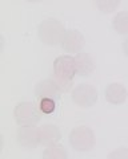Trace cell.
Here are the masks:
<instances>
[{
    "label": "cell",
    "instance_id": "obj_1",
    "mask_svg": "<svg viewBox=\"0 0 128 159\" xmlns=\"http://www.w3.org/2000/svg\"><path fill=\"white\" fill-rule=\"evenodd\" d=\"M75 57L70 54H62L53 61V80L60 88L62 93L70 92L73 86V78L76 76Z\"/></svg>",
    "mask_w": 128,
    "mask_h": 159
},
{
    "label": "cell",
    "instance_id": "obj_2",
    "mask_svg": "<svg viewBox=\"0 0 128 159\" xmlns=\"http://www.w3.org/2000/svg\"><path fill=\"white\" fill-rule=\"evenodd\" d=\"M64 34H66V28L56 19H44L39 24L37 36L40 39V41L46 45L55 47L57 44H62Z\"/></svg>",
    "mask_w": 128,
    "mask_h": 159
},
{
    "label": "cell",
    "instance_id": "obj_3",
    "mask_svg": "<svg viewBox=\"0 0 128 159\" xmlns=\"http://www.w3.org/2000/svg\"><path fill=\"white\" fill-rule=\"evenodd\" d=\"M13 118L19 126H36L42 119V111L36 103L23 101L15 106Z\"/></svg>",
    "mask_w": 128,
    "mask_h": 159
},
{
    "label": "cell",
    "instance_id": "obj_4",
    "mask_svg": "<svg viewBox=\"0 0 128 159\" xmlns=\"http://www.w3.org/2000/svg\"><path fill=\"white\" fill-rule=\"evenodd\" d=\"M96 138L92 129L88 126H77L70 134V145L75 151L87 152L95 147Z\"/></svg>",
    "mask_w": 128,
    "mask_h": 159
},
{
    "label": "cell",
    "instance_id": "obj_5",
    "mask_svg": "<svg viewBox=\"0 0 128 159\" xmlns=\"http://www.w3.org/2000/svg\"><path fill=\"white\" fill-rule=\"evenodd\" d=\"M97 90L90 84H79L72 89V101L80 107H91L97 102Z\"/></svg>",
    "mask_w": 128,
    "mask_h": 159
},
{
    "label": "cell",
    "instance_id": "obj_6",
    "mask_svg": "<svg viewBox=\"0 0 128 159\" xmlns=\"http://www.w3.org/2000/svg\"><path fill=\"white\" fill-rule=\"evenodd\" d=\"M62 49L67 53H80L86 45L84 36L76 29H67L62 41Z\"/></svg>",
    "mask_w": 128,
    "mask_h": 159
},
{
    "label": "cell",
    "instance_id": "obj_7",
    "mask_svg": "<svg viewBox=\"0 0 128 159\" xmlns=\"http://www.w3.org/2000/svg\"><path fill=\"white\" fill-rule=\"evenodd\" d=\"M17 142L26 148H36L40 143V130L36 126H20L17 130Z\"/></svg>",
    "mask_w": 128,
    "mask_h": 159
},
{
    "label": "cell",
    "instance_id": "obj_8",
    "mask_svg": "<svg viewBox=\"0 0 128 159\" xmlns=\"http://www.w3.org/2000/svg\"><path fill=\"white\" fill-rule=\"evenodd\" d=\"M35 96L37 99L52 98V99H55V101H57L62 96V90L53 78H46L36 84Z\"/></svg>",
    "mask_w": 128,
    "mask_h": 159
},
{
    "label": "cell",
    "instance_id": "obj_9",
    "mask_svg": "<svg viewBox=\"0 0 128 159\" xmlns=\"http://www.w3.org/2000/svg\"><path fill=\"white\" fill-rule=\"evenodd\" d=\"M104 97L106 101L111 105H123L127 101L128 92L124 85L117 82L108 84L104 89Z\"/></svg>",
    "mask_w": 128,
    "mask_h": 159
},
{
    "label": "cell",
    "instance_id": "obj_10",
    "mask_svg": "<svg viewBox=\"0 0 128 159\" xmlns=\"http://www.w3.org/2000/svg\"><path fill=\"white\" fill-rule=\"evenodd\" d=\"M40 130V143L46 147H50L53 145H57L62 139L60 129L52 123H44L43 126L39 127Z\"/></svg>",
    "mask_w": 128,
    "mask_h": 159
},
{
    "label": "cell",
    "instance_id": "obj_11",
    "mask_svg": "<svg viewBox=\"0 0 128 159\" xmlns=\"http://www.w3.org/2000/svg\"><path fill=\"white\" fill-rule=\"evenodd\" d=\"M76 62V73L80 77H88L91 76L95 70V62L93 58L88 53H77L75 57Z\"/></svg>",
    "mask_w": 128,
    "mask_h": 159
},
{
    "label": "cell",
    "instance_id": "obj_12",
    "mask_svg": "<svg viewBox=\"0 0 128 159\" xmlns=\"http://www.w3.org/2000/svg\"><path fill=\"white\" fill-rule=\"evenodd\" d=\"M112 27L115 32L121 36H128V11H121L112 20Z\"/></svg>",
    "mask_w": 128,
    "mask_h": 159
},
{
    "label": "cell",
    "instance_id": "obj_13",
    "mask_svg": "<svg viewBox=\"0 0 128 159\" xmlns=\"http://www.w3.org/2000/svg\"><path fill=\"white\" fill-rule=\"evenodd\" d=\"M43 159H68V152L62 145H53L43 151Z\"/></svg>",
    "mask_w": 128,
    "mask_h": 159
},
{
    "label": "cell",
    "instance_id": "obj_14",
    "mask_svg": "<svg viewBox=\"0 0 128 159\" xmlns=\"http://www.w3.org/2000/svg\"><path fill=\"white\" fill-rule=\"evenodd\" d=\"M96 8L103 13H112L115 12L121 0H93Z\"/></svg>",
    "mask_w": 128,
    "mask_h": 159
},
{
    "label": "cell",
    "instance_id": "obj_15",
    "mask_svg": "<svg viewBox=\"0 0 128 159\" xmlns=\"http://www.w3.org/2000/svg\"><path fill=\"white\" fill-rule=\"evenodd\" d=\"M39 109L43 114H52L56 109V101L52 98H43L39 101Z\"/></svg>",
    "mask_w": 128,
    "mask_h": 159
},
{
    "label": "cell",
    "instance_id": "obj_16",
    "mask_svg": "<svg viewBox=\"0 0 128 159\" xmlns=\"http://www.w3.org/2000/svg\"><path fill=\"white\" fill-rule=\"evenodd\" d=\"M107 159H128V147H117L112 150Z\"/></svg>",
    "mask_w": 128,
    "mask_h": 159
},
{
    "label": "cell",
    "instance_id": "obj_17",
    "mask_svg": "<svg viewBox=\"0 0 128 159\" xmlns=\"http://www.w3.org/2000/svg\"><path fill=\"white\" fill-rule=\"evenodd\" d=\"M121 48H123V52H124V54L128 57V37L123 41V44H121Z\"/></svg>",
    "mask_w": 128,
    "mask_h": 159
},
{
    "label": "cell",
    "instance_id": "obj_18",
    "mask_svg": "<svg viewBox=\"0 0 128 159\" xmlns=\"http://www.w3.org/2000/svg\"><path fill=\"white\" fill-rule=\"evenodd\" d=\"M27 2H29V3H40V2H43V0H27Z\"/></svg>",
    "mask_w": 128,
    "mask_h": 159
}]
</instances>
